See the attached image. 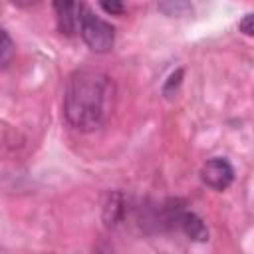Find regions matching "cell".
Segmentation results:
<instances>
[{
    "label": "cell",
    "instance_id": "obj_7",
    "mask_svg": "<svg viewBox=\"0 0 254 254\" xmlns=\"http://www.w3.org/2000/svg\"><path fill=\"white\" fill-rule=\"evenodd\" d=\"M12 54H14V44L8 36L6 30H2V46H0V62H2V67H8L10 60H12Z\"/></svg>",
    "mask_w": 254,
    "mask_h": 254
},
{
    "label": "cell",
    "instance_id": "obj_10",
    "mask_svg": "<svg viewBox=\"0 0 254 254\" xmlns=\"http://www.w3.org/2000/svg\"><path fill=\"white\" fill-rule=\"evenodd\" d=\"M181 77H183V69H177L175 73H171V75H169V81H167V83H165V87H163V91H165V95H169L173 87L177 89V85L181 83Z\"/></svg>",
    "mask_w": 254,
    "mask_h": 254
},
{
    "label": "cell",
    "instance_id": "obj_5",
    "mask_svg": "<svg viewBox=\"0 0 254 254\" xmlns=\"http://www.w3.org/2000/svg\"><path fill=\"white\" fill-rule=\"evenodd\" d=\"M81 2L77 0H54V12H56V24L58 30L65 36H73L79 32V22H81V12H83Z\"/></svg>",
    "mask_w": 254,
    "mask_h": 254
},
{
    "label": "cell",
    "instance_id": "obj_2",
    "mask_svg": "<svg viewBox=\"0 0 254 254\" xmlns=\"http://www.w3.org/2000/svg\"><path fill=\"white\" fill-rule=\"evenodd\" d=\"M79 34H81L83 42L89 46V50H93L97 54L109 52L113 48V42H115L113 26L109 22H105L103 18L95 16L87 6H83V12H81Z\"/></svg>",
    "mask_w": 254,
    "mask_h": 254
},
{
    "label": "cell",
    "instance_id": "obj_9",
    "mask_svg": "<svg viewBox=\"0 0 254 254\" xmlns=\"http://www.w3.org/2000/svg\"><path fill=\"white\" fill-rule=\"evenodd\" d=\"M238 28H240V32L246 34V36H254V14H246V16L240 20Z\"/></svg>",
    "mask_w": 254,
    "mask_h": 254
},
{
    "label": "cell",
    "instance_id": "obj_6",
    "mask_svg": "<svg viewBox=\"0 0 254 254\" xmlns=\"http://www.w3.org/2000/svg\"><path fill=\"white\" fill-rule=\"evenodd\" d=\"M123 212H125L123 196L119 192H111L107 196L105 206H103V220H105V224L107 226H115L123 218Z\"/></svg>",
    "mask_w": 254,
    "mask_h": 254
},
{
    "label": "cell",
    "instance_id": "obj_1",
    "mask_svg": "<svg viewBox=\"0 0 254 254\" xmlns=\"http://www.w3.org/2000/svg\"><path fill=\"white\" fill-rule=\"evenodd\" d=\"M117 99L113 79L99 69H77L64 91L65 121L77 131H95L111 117Z\"/></svg>",
    "mask_w": 254,
    "mask_h": 254
},
{
    "label": "cell",
    "instance_id": "obj_11",
    "mask_svg": "<svg viewBox=\"0 0 254 254\" xmlns=\"http://www.w3.org/2000/svg\"><path fill=\"white\" fill-rule=\"evenodd\" d=\"M40 0H12V4L14 6H18V8H32V6H36Z\"/></svg>",
    "mask_w": 254,
    "mask_h": 254
},
{
    "label": "cell",
    "instance_id": "obj_4",
    "mask_svg": "<svg viewBox=\"0 0 254 254\" xmlns=\"http://www.w3.org/2000/svg\"><path fill=\"white\" fill-rule=\"evenodd\" d=\"M169 220L179 224V228L190 238V240H196V242H204L208 238V230H206V224L202 222V218L198 214H194L192 210H187L183 206H169Z\"/></svg>",
    "mask_w": 254,
    "mask_h": 254
},
{
    "label": "cell",
    "instance_id": "obj_3",
    "mask_svg": "<svg viewBox=\"0 0 254 254\" xmlns=\"http://www.w3.org/2000/svg\"><path fill=\"white\" fill-rule=\"evenodd\" d=\"M200 179L206 187H210L212 190H224L232 185L234 181V169L232 165L222 159V157H212L208 159L202 169H200Z\"/></svg>",
    "mask_w": 254,
    "mask_h": 254
},
{
    "label": "cell",
    "instance_id": "obj_8",
    "mask_svg": "<svg viewBox=\"0 0 254 254\" xmlns=\"http://www.w3.org/2000/svg\"><path fill=\"white\" fill-rule=\"evenodd\" d=\"M99 4L107 14H113V16H119L125 12V0H99Z\"/></svg>",
    "mask_w": 254,
    "mask_h": 254
}]
</instances>
